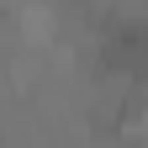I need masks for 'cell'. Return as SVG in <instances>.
<instances>
[{
  "label": "cell",
  "mask_w": 148,
  "mask_h": 148,
  "mask_svg": "<svg viewBox=\"0 0 148 148\" xmlns=\"http://www.w3.org/2000/svg\"><path fill=\"white\" fill-rule=\"evenodd\" d=\"M143 58H148V42H143V27H138V21H127L122 32H111V37H106V64H111V69L138 74Z\"/></svg>",
  "instance_id": "obj_1"
}]
</instances>
